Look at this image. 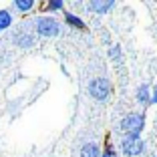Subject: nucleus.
<instances>
[{"mask_svg":"<svg viewBox=\"0 0 157 157\" xmlns=\"http://www.w3.org/2000/svg\"><path fill=\"white\" fill-rule=\"evenodd\" d=\"M111 56H119V48H113V51H111Z\"/></svg>","mask_w":157,"mask_h":157,"instance_id":"14","label":"nucleus"},{"mask_svg":"<svg viewBox=\"0 0 157 157\" xmlns=\"http://www.w3.org/2000/svg\"><path fill=\"white\" fill-rule=\"evenodd\" d=\"M121 151L125 155H139V153L143 151V139L139 137V135H127V137L121 141Z\"/></svg>","mask_w":157,"mask_h":157,"instance_id":"3","label":"nucleus"},{"mask_svg":"<svg viewBox=\"0 0 157 157\" xmlns=\"http://www.w3.org/2000/svg\"><path fill=\"white\" fill-rule=\"evenodd\" d=\"M65 20L71 24V26H75V28H85V22L78 16H75V14H71V12H65Z\"/></svg>","mask_w":157,"mask_h":157,"instance_id":"10","label":"nucleus"},{"mask_svg":"<svg viewBox=\"0 0 157 157\" xmlns=\"http://www.w3.org/2000/svg\"><path fill=\"white\" fill-rule=\"evenodd\" d=\"M113 0H91L89 2V8L95 10V12H107L109 8H113Z\"/></svg>","mask_w":157,"mask_h":157,"instance_id":"5","label":"nucleus"},{"mask_svg":"<svg viewBox=\"0 0 157 157\" xmlns=\"http://www.w3.org/2000/svg\"><path fill=\"white\" fill-rule=\"evenodd\" d=\"M103 157H113V151H111V149H107V151H105V155H103Z\"/></svg>","mask_w":157,"mask_h":157,"instance_id":"15","label":"nucleus"},{"mask_svg":"<svg viewBox=\"0 0 157 157\" xmlns=\"http://www.w3.org/2000/svg\"><path fill=\"white\" fill-rule=\"evenodd\" d=\"M83 157H101V151H99V147L95 143H87L83 147V153H81Z\"/></svg>","mask_w":157,"mask_h":157,"instance_id":"9","label":"nucleus"},{"mask_svg":"<svg viewBox=\"0 0 157 157\" xmlns=\"http://www.w3.org/2000/svg\"><path fill=\"white\" fill-rule=\"evenodd\" d=\"M14 8L18 12H30L34 8V0H14Z\"/></svg>","mask_w":157,"mask_h":157,"instance_id":"7","label":"nucleus"},{"mask_svg":"<svg viewBox=\"0 0 157 157\" xmlns=\"http://www.w3.org/2000/svg\"><path fill=\"white\" fill-rule=\"evenodd\" d=\"M36 33L40 34V36L52 38L60 33V26L52 16H40V18H36Z\"/></svg>","mask_w":157,"mask_h":157,"instance_id":"1","label":"nucleus"},{"mask_svg":"<svg viewBox=\"0 0 157 157\" xmlns=\"http://www.w3.org/2000/svg\"><path fill=\"white\" fill-rule=\"evenodd\" d=\"M143 125H145V121H143L141 115H127L123 121H121L119 129L123 131V133H127V135H139L141 129H143Z\"/></svg>","mask_w":157,"mask_h":157,"instance_id":"2","label":"nucleus"},{"mask_svg":"<svg viewBox=\"0 0 157 157\" xmlns=\"http://www.w3.org/2000/svg\"><path fill=\"white\" fill-rule=\"evenodd\" d=\"M14 42H16L18 46H22V48H28V46H33V44H34V38L30 36V34L20 33V34H16V36H14Z\"/></svg>","mask_w":157,"mask_h":157,"instance_id":"6","label":"nucleus"},{"mask_svg":"<svg viewBox=\"0 0 157 157\" xmlns=\"http://www.w3.org/2000/svg\"><path fill=\"white\" fill-rule=\"evenodd\" d=\"M149 103H157V87L153 89V95L149 97Z\"/></svg>","mask_w":157,"mask_h":157,"instance_id":"13","label":"nucleus"},{"mask_svg":"<svg viewBox=\"0 0 157 157\" xmlns=\"http://www.w3.org/2000/svg\"><path fill=\"white\" fill-rule=\"evenodd\" d=\"M63 0H51L48 4H46V10H51V12H56V10H60L63 8Z\"/></svg>","mask_w":157,"mask_h":157,"instance_id":"12","label":"nucleus"},{"mask_svg":"<svg viewBox=\"0 0 157 157\" xmlns=\"http://www.w3.org/2000/svg\"><path fill=\"white\" fill-rule=\"evenodd\" d=\"M137 101L139 103H149V87H147V85L139 87V91H137Z\"/></svg>","mask_w":157,"mask_h":157,"instance_id":"11","label":"nucleus"},{"mask_svg":"<svg viewBox=\"0 0 157 157\" xmlns=\"http://www.w3.org/2000/svg\"><path fill=\"white\" fill-rule=\"evenodd\" d=\"M109 91H111V85H109V81L103 78V77L93 78L91 83H89V93H91L95 99H99V101H103V99L109 97Z\"/></svg>","mask_w":157,"mask_h":157,"instance_id":"4","label":"nucleus"},{"mask_svg":"<svg viewBox=\"0 0 157 157\" xmlns=\"http://www.w3.org/2000/svg\"><path fill=\"white\" fill-rule=\"evenodd\" d=\"M12 24V14L10 10H0V30H6Z\"/></svg>","mask_w":157,"mask_h":157,"instance_id":"8","label":"nucleus"}]
</instances>
